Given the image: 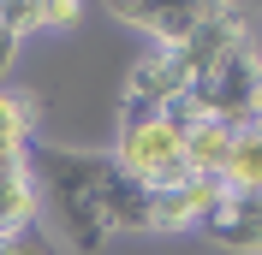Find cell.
Instances as JSON below:
<instances>
[{
  "instance_id": "obj_1",
  "label": "cell",
  "mask_w": 262,
  "mask_h": 255,
  "mask_svg": "<svg viewBox=\"0 0 262 255\" xmlns=\"http://www.w3.org/2000/svg\"><path fill=\"white\" fill-rule=\"evenodd\" d=\"M36 190H42V208L60 225V243H72L78 255H96L114 232L107 220V196H114V155H96V148H36L30 155Z\"/></svg>"
},
{
  "instance_id": "obj_2",
  "label": "cell",
  "mask_w": 262,
  "mask_h": 255,
  "mask_svg": "<svg viewBox=\"0 0 262 255\" xmlns=\"http://www.w3.org/2000/svg\"><path fill=\"white\" fill-rule=\"evenodd\" d=\"M114 166L125 178H137L143 190H173L191 178L185 166V125L179 119H137V125H119L114 137Z\"/></svg>"
},
{
  "instance_id": "obj_3",
  "label": "cell",
  "mask_w": 262,
  "mask_h": 255,
  "mask_svg": "<svg viewBox=\"0 0 262 255\" xmlns=\"http://www.w3.org/2000/svg\"><path fill=\"white\" fill-rule=\"evenodd\" d=\"M191 101H196L203 119H221V125L245 131L250 119H256V101H262V54L250 48V42H238V48L191 89Z\"/></svg>"
},
{
  "instance_id": "obj_4",
  "label": "cell",
  "mask_w": 262,
  "mask_h": 255,
  "mask_svg": "<svg viewBox=\"0 0 262 255\" xmlns=\"http://www.w3.org/2000/svg\"><path fill=\"white\" fill-rule=\"evenodd\" d=\"M191 95V65L179 60V48H155L137 60L125 83V107H119V125H137V119H161L167 107H179Z\"/></svg>"
},
{
  "instance_id": "obj_5",
  "label": "cell",
  "mask_w": 262,
  "mask_h": 255,
  "mask_svg": "<svg viewBox=\"0 0 262 255\" xmlns=\"http://www.w3.org/2000/svg\"><path fill=\"white\" fill-rule=\"evenodd\" d=\"M227 202V178H185V184H173V190H155V220H149V232H203V220H209L214 208Z\"/></svg>"
},
{
  "instance_id": "obj_6",
  "label": "cell",
  "mask_w": 262,
  "mask_h": 255,
  "mask_svg": "<svg viewBox=\"0 0 262 255\" xmlns=\"http://www.w3.org/2000/svg\"><path fill=\"white\" fill-rule=\"evenodd\" d=\"M203 238L221 243V249H238V255H262V196H232L203 220Z\"/></svg>"
},
{
  "instance_id": "obj_7",
  "label": "cell",
  "mask_w": 262,
  "mask_h": 255,
  "mask_svg": "<svg viewBox=\"0 0 262 255\" xmlns=\"http://www.w3.org/2000/svg\"><path fill=\"white\" fill-rule=\"evenodd\" d=\"M36 214H42V190H36L30 155H0V243L36 225Z\"/></svg>"
},
{
  "instance_id": "obj_8",
  "label": "cell",
  "mask_w": 262,
  "mask_h": 255,
  "mask_svg": "<svg viewBox=\"0 0 262 255\" xmlns=\"http://www.w3.org/2000/svg\"><path fill=\"white\" fill-rule=\"evenodd\" d=\"M114 18L131 24V30H143V36H155V48H185L203 30L209 6H114Z\"/></svg>"
},
{
  "instance_id": "obj_9",
  "label": "cell",
  "mask_w": 262,
  "mask_h": 255,
  "mask_svg": "<svg viewBox=\"0 0 262 255\" xmlns=\"http://www.w3.org/2000/svg\"><path fill=\"white\" fill-rule=\"evenodd\" d=\"M232 137H238V131L221 125V119H196V125L185 131V166H191L196 178H221L227 172V155H232Z\"/></svg>"
},
{
  "instance_id": "obj_10",
  "label": "cell",
  "mask_w": 262,
  "mask_h": 255,
  "mask_svg": "<svg viewBox=\"0 0 262 255\" xmlns=\"http://www.w3.org/2000/svg\"><path fill=\"white\" fill-rule=\"evenodd\" d=\"M227 190L232 196H262V125H245L232 137V155H227Z\"/></svg>"
},
{
  "instance_id": "obj_11",
  "label": "cell",
  "mask_w": 262,
  "mask_h": 255,
  "mask_svg": "<svg viewBox=\"0 0 262 255\" xmlns=\"http://www.w3.org/2000/svg\"><path fill=\"white\" fill-rule=\"evenodd\" d=\"M0 24L12 36H24V30H66V24H78V6L72 0H60V6H48V0H18V6H0Z\"/></svg>"
},
{
  "instance_id": "obj_12",
  "label": "cell",
  "mask_w": 262,
  "mask_h": 255,
  "mask_svg": "<svg viewBox=\"0 0 262 255\" xmlns=\"http://www.w3.org/2000/svg\"><path fill=\"white\" fill-rule=\"evenodd\" d=\"M36 143V113L24 95H12V89H0V155H30Z\"/></svg>"
},
{
  "instance_id": "obj_13",
  "label": "cell",
  "mask_w": 262,
  "mask_h": 255,
  "mask_svg": "<svg viewBox=\"0 0 262 255\" xmlns=\"http://www.w3.org/2000/svg\"><path fill=\"white\" fill-rule=\"evenodd\" d=\"M0 255H60V238H54L48 225H24L12 238L0 243Z\"/></svg>"
},
{
  "instance_id": "obj_14",
  "label": "cell",
  "mask_w": 262,
  "mask_h": 255,
  "mask_svg": "<svg viewBox=\"0 0 262 255\" xmlns=\"http://www.w3.org/2000/svg\"><path fill=\"white\" fill-rule=\"evenodd\" d=\"M12 54H18V36L6 30V24H0V78H6V71H12Z\"/></svg>"
}]
</instances>
